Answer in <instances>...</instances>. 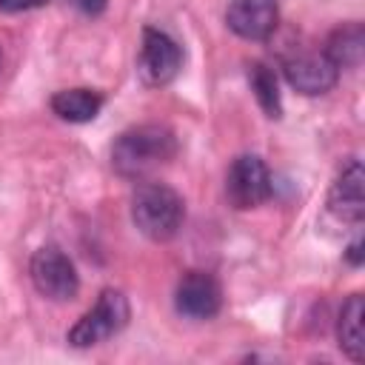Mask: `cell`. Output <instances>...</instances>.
<instances>
[{"label": "cell", "mask_w": 365, "mask_h": 365, "mask_svg": "<svg viewBox=\"0 0 365 365\" xmlns=\"http://www.w3.org/2000/svg\"><path fill=\"white\" fill-rule=\"evenodd\" d=\"M248 86L259 103V108L277 120L282 117V97H279V86H277V74L265 66V63H248Z\"/></svg>", "instance_id": "obj_14"}, {"label": "cell", "mask_w": 365, "mask_h": 365, "mask_svg": "<svg viewBox=\"0 0 365 365\" xmlns=\"http://www.w3.org/2000/svg\"><path fill=\"white\" fill-rule=\"evenodd\" d=\"M77 11H83V14H88V17H97V14H103L106 11V3L108 0H68Z\"/></svg>", "instance_id": "obj_16"}, {"label": "cell", "mask_w": 365, "mask_h": 365, "mask_svg": "<svg viewBox=\"0 0 365 365\" xmlns=\"http://www.w3.org/2000/svg\"><path fill=\"white\" fill-rule=\"evenodd\" d=\"M345 257H348V262L356 268V265H362V240L356 237L351 245H348V251H345Z\"/></svg>", "instance_id": "obj_17"}, {"label": "cell", "mask_w": 365, "mask_h": 365, "mask_svg": "<svg viewBox=\"0 0 365 365\" xmlns=\"http://www.w3.org/2000/svg\"><path fill=\"white\" fill-rule=\"evenodd\" d=\"M282 71H285L288 86L297 88L299 94H308V97L328 94L339 80V68L334 66V60L322 48L319 51H311V48L297 51L294 48L291 54H285Z\"/></svg>", "instance_id": "obj_7"}, {"label": "cell", "mask_w": 365, "mask_h": 365, "mask_svg": "<svg viewBox=\"0 0 365 365\" xmlns=\"http://www.w3.org/2000/svg\"><path fill=\"white\" fill-rule=\"evenodd\" d=\"M362 314H365V302L362 294H351L342 302L339 319H336V339L342 354L351 362H362L365 359V342H362Z\"/></svg>", "instance_id": "obj_13"}, {"label": "cell", "mask_w": 365, "mask_h": 365, "mask_svg": "<svg viewBox=\"0 0 365 365\" xmlns=\"http://www.w3.org/2000/svg\"><path fill=\"white\" fill-rule=\"evenodd\" d=\"M362 182H365V174H362V163L356 157L345 160L339 174L334 177L331 188H328V211L342 220V222H354L359 225L362 217H365V194H362Z\"/></svg>", "instance_id": "obj_9"}, {"label": "cell", "mask_w": 365, "mask_h": 365, "mask_svg": "<svg viewBox=\"0 0 365 365\" xmlns=\"http://www.w3.org/2000/svg\"><path fill=\"white\" fill-rule=\"evenodd\" d=\"M182 68V48L180 43L165 34L163 29H143L137 71L145 86H168Z\"/></svg>", "instance_id": "obj_6"}, {"label": "cell", "mask_w": 365, "mask_h": 365, "mask_svg": "<svg viewBox=\"0 0 365 365\" xmlns=\"http://www.w3.org/2000/svg\"><path fill=\"white\" fill-rule=\"evenodd\" d=\"M180 151L177 134L160 123H143L125 128L111 145V168L125 180H145Z\"/></svg>", "instance_id": "obj_1"}, {"label": "cell", "mask_w": 365, "mask_h": 365, "mask_svg": "<svg viewBox=\"0 0 365 365\" xmlns=\"http://www.w3.org/2000/svg\"><path fill=\"white\" fill-rule=\"evenodd\" d=\"M225 23L242 40H268L279 23V0H228Z\"/></svg>", "instance_id": "obj_10"}, {"label": "cell", "mask_w": 365, "mask_h": 365, "mask_svg": "<svg viewBox=\"0 0 365 365\" xmlns=\"http://www.w3.org/2000/svg\"><path fill=\"white\" fill-rule=\"evenodd\" d=\"M48 0H0V11H9V14H17V11H29V9H40L46 6Z\"/></svg>", "instance_id": "obj_15"}, {"label": "cell", "mask_w": 365, "mask_h": 365, "mask_svg": "<svg viewBox=\"0 0 365 365\" xmlns=\"http://www.w3.org/2000/svg\"><path fill=\"white\" fill-rule=\"evenodd\" d=\"M271 171L262 157L240 154L225 174V197L237 211H248L262 205L271 197Z\"/></svg>", "instance_id": "obj_5"}, {"label": "cell", "mask_w": 365, "mask_h": 365, "mask_svg": "<svg viewBox=\"0 0 365 365\" xmlns=\"http://www.w3.org/2000/svg\"><path fill=\"white\" fill-rule=\"evenodd\" d=\"M0 66H3V48H0Z\"/></svg>", "instance_id": "obj_18"}, {"label": "cell", "mask_w": 365, "mask_h": 365, "mask_svg": "<svg viewBox=\"0 0 365 365\" xmlns=\"http://www.w3.org/2000/svg\"><path fill=\"white\" fill-rule=\"evenodd\" d=\"M322 51L334 60V66L339 71L342 68H356L362 63V54H365V29H362V23L359 20H351V23L336 26L328 34Z\"/></svg>", "instance_id": "obj_11"}, {"label": "cell", "mask_w": 365, "mask_h": 365, "mask_svg": "<svg viewBox=\"0 0 365 365\" xmlns=\"http://www.w3.org/2000/svg\"><path fill=\"white\" fill-rule=\"evenodd\" d=\"M29 277H31V285L37 288V294L46 299H54V302H68L80 291L77 268L68 259V254L57 245H43L31 254Z\"/></svg>", "instance_id": "obj_4"}, {"label": "cell", "mask_w": 365, "mask_h": 365, "mask_svg": "<svg viewBox=\"0 0 365 365\" xmlns=\"http://www.w3.org/2000/svg\"><path fill=\"white\" fill-rule=\"evenodd\" d=\"M128 317H131V308H128V297L117 288H106L94 308H88L74 325L71 331L66 334L68 345L71 348H91V345H100L103 339L108 336H117L125 325H128Z\"/></svg>", "instance_id": "obj_3"}, {"label": "cell", "mask_w": 365, "mask_h": 365, "mask_svg": "<svg viewBox=\"0 0 365 365\" xmlns=\"http://www.w3.org/2000/svg\"><path fill=\"white\" fill-rule=\"evenodd\" d=\"M103 103H106V97L100 91H94V88H63V91L51 94V100H48L51 111L66 123H88V120H94L100 114Z\"/></svg>", "instance_id": "obj_12"}, {"label": "cell", "mask_w": 365, "mask_h": 365, "mask_svg": "<svg viewBox=\"0 0 365 365\" xmlns=\"http://www.w3.org/2000/svg\"><path fill=\"white\" fill-rule=\"evenodd\" d=\"M131 220L137 231L145 234L148 240L168 242L171 237H177L185 220V202L171 185L148 180L131 197Z\"/></svg>", "instance_id": "obj_2"}, {"label": "cell", "mask_w": 365, "mask_h": 365, "mask_svg": "<svg viewBox=\"0 0 365 365\" xmlns=\"http://www.w3.org/2000/svg\"><path fill=\"white\" fill-rule=\"evenodd\" d=\"M174 308L188 319H211L222 308V288L208 271H188L177 282Z\"/></svg>", "instance_id": "obj_8"}]
</instances>
